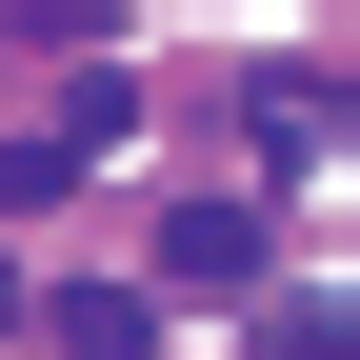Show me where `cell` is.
<instances>
[{
  "label": "cell",
  "instance_id": "cell-1",
  "mask_svg": "<svg viewBox=\"0 0 360 360\" xmlns=\"http://www.w3.org/2000/svg\"><path fill=\"white\" fill-rule=\"evenodd\" d=\"M220 281H260V200H180L160 220V300H220Z\"/></svg>",
  "mask_w": 360,
  "mask_h": 360
},
{
  "label": "cell",
  "instance_id": "cell-2",
  "mask_svg": "<svg viewBox=\"0 0 360 360\" xmlns=\"http://www.w3.org/2000/svg\"><path fill=\"white\" fill-rule=\"evenodd\" d=\"M141 340H160L141 281H80V300H60V360H141Z\"/></svg>",
  "mask_w": 360,
  "mask_h": 360
},
{
  "label": "cell",
  "instance_id": "cell-3",
  "mask_svg": "<svg viewBox=\"0 0 360 360\" xmlns=\"http://www.w3.org/2000/svg\"><path fill=\"white\" fill-rule=\"evenodd\" d=\"M281 360H360V321H340V281H321V300H281Z\"/></svg>",
  "mask_w": 360,
  "mask_h": 360
},
{
  "label": "cell",
  "instance_id": "cell-4",
  "mask_svg": "<svg viewBox=\"0 0 360 360\" xmlns=\"http://www.w3.org/2000/svg\"><path fill=\"white\" fill-rule=\"evenodd\" d=\"M0 300H20V281H0Z\"/></svg>",
  "mask_w": 360,
  "mask_h": 360
}]
</instances>
